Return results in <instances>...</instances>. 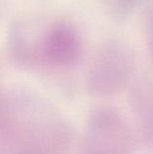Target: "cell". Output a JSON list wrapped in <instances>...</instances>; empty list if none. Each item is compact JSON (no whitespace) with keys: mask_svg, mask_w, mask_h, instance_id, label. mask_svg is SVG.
I'll return each instance as SVG.
<instances>
[{"mask_svg":"<svg viewBox=\"0 0 153 154\" xmlns=\"http://www.w3.org/2000/svg\"><path fill=\"white\" fill-rule=\"evenodd\" d=\"M153 10V9H152ZM148 29H147V34H148V42L150 43V47L151 48V52L153 55V11L151 13V16L149 19L148 18Z\"/></svg>","mask_w":153,"mask_h":154,"instance_id":"1","label":"cell"},{"mask_svg":"<svg viewBox=\"0 0 153 154\" xmlns=\"http://www.w3.org/2000/svg\"><path fill=\"white\" fill-rule=\"evenodd\" d=\"M121 1H122V3H125L127 5V7L129 9H132L133 6V5L136 3L137 0H121Z\"/></svg>","mask_w":153,"mask_h":154,"instance_id":"2","label":"cell"}]
</instances>
